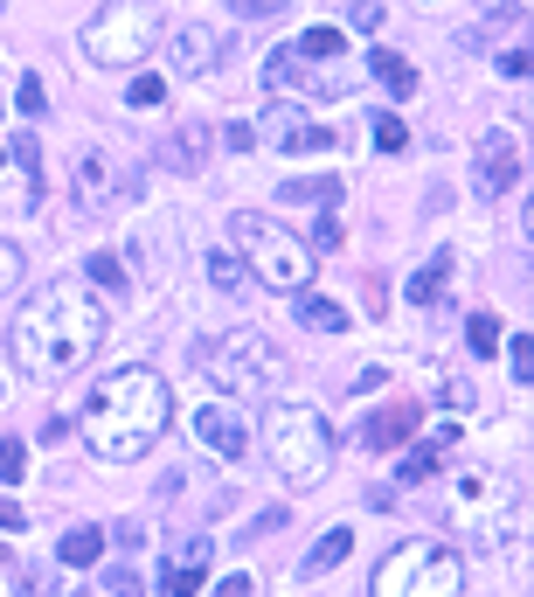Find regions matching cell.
<instances>
[{
    "mask_svg": "<svg viewBox=\"0 0 534 597\" xmlns=\"http://www.w3.org/2000/svg\"><path fill=\"white\" fill-rule=\"evenodd\" d=\"M105 341V298L90 285H43L22 306V320H14L8 348H14V368H22L28 382H63L76 368L98 354Z\"/></svg>",
    "mask_w": 534,
    "mask_h": 597,
    "instance_id": "cell-1",
    "label": "cell"
},
{
    "mask_svg": "<svg viewBox=\"0 0 534 597\" xmlns=\"http://www.w3.org/2000/svg\"><path fill=\"white\" fill-rule=\"evenodd\" d=\"M174 424V389L160 382V368H111V376L90 389V410H84V431H90V452L125 465L160 444V431Z\"/></svg>",
    "mask_w": 534,
    "mask_h": 597,
    "instance_id": "cell-2",
    "label": "cell"
},
{
    "mask_svg": "<svg viewBox=\"0 0 534 597\" xmlns=\"http://www.w3.org/2000/svg\"><path fill=\"white\" fill-rule=\"evenodd\" d=\"M229 230H236V251H243V265H251L257 285L292 292V298L313 285V251H305L284 222L257 216V209H236V216H229Z\"/></svg>",
    "mask_w": 534,
    "mask_h": 597,
    "instance_id": "cell-3",
    "label": "cell"
},
{
    "mask_svg": "<svg viewBox=\"0 0 534 597\" xmlns=\"http://www.w3.org/2000/svg\"><path fill=\"white\" fill-rule=\"evenodd\" d=\"M195 368L222 389V397H257V389H271L284 376V354L271 348V333L229 327V333H216V341L195 348Z\"/></svg>",
    "mask_w": 534,
    "mask_h": 597,
    "instance_id": "cell-4",
    "label": "cell"
},
{
    "mask_svg": "<svg viewBox=\"0 0 534 597\" xmlns=\"http://www.w3.org/2000/svg\"><path fill=\"white\" fill-rule=\"evenodd\" d=\"M264 444H271V465L292 487H313V479H327L333 465V431L327 417H319L313 403H278L271 417H264Z\"/></svg>",
    "mask_w": 534,
    "mask_h": 597,
    "instance_id": "cell-5",
    "label": "cell"
},
{
    "mask_svg": "<svg viewBox=\"0 0 534 597\" xmlns=\"http://www.w3.org/2000/svg\"><path fill=\"white\" fill-rule=\"evenodd\" d=\"M375 597H465V563L451 543H403L375 570Z\"/></svg>",
    "mask_w": 534,
    "mask_h": 597,
    "instance_id": "cell-6",
    "label": "cell"
},
{
    "mask_svg": "<svg viewBox=\"0 0 534 597\" xmlns=\"http://www.w3.org/2000/svg\"><path fill=\"white\" fill-rule=\"evenodd\" d=\"M153 42H160V22H153V8H139V0H111L98 22L84 28V56H90V63H105V70L146 63Z\"/></svg>",
    "mask_w": 534,
    "mask_h": 597,
    "instance_id": "cell-7",
    "label": "cell"
},
{
    "mask_svg": "<svg viewBox=\"0 0 534 597\" xmlns=\"http://www.w3.org/2000/svg\"><path fill=\"white\" fill-rule=\"evenodd\" d=\"M257 139H271V154H333V125L327 119H305L299 105H271L264 125H251Z\"/></svg>",
    "mask_w": 534,
    "mask_h": 597,
    "instance_id": "cell-8",
    "label": "cell"
},
{
    "mask_svg": "<svg viewBox=\"0 0 534 597\" xmlns=\"http://www.w3.org/2000/svg\"><path fill=\"white\" fill-rule=\"evenodd\" d=\"M284 84H299V90H348V77L340 70H313V56H299V49H271L264 56V90H284Z\"/></svg>",
    "mask_w": 534,
    "mask_h": 597,
    "instance_id": "cell-9",
    "label": "cell"
},
{
    "mask_svg": "<svg viewBox=\"0 0 534 597\" xmlns=\"http://www.w3.org/2000/svg\"><path fill=\"white\" fill-rule=\"evenodd\" d=\"M195 438H202L216 459H243V444H251V424H243L229 403H202V410H195Z\"/></svg>",
    "mask_w": 534,
    "mask_h": 597,
    "instance_id": "cell-10",
    "label": "cell"
},
{
    "mask_svg": "<svg viewBox=\"0 0 534 597\" xmlns=\"http://www.w3.org/2000/svg\"><path fill=\"white\" fill-rule=\"evenodd\" d=\"M167 49H174L181 77H208V70H216V56H222V42H216V28H202V22H181L174 35H167Z\"/></svg>",
    "mask_w": 534,
    "mask_h": 597,
    "instance_id": "cell-11",
    "label": "cell"
},
{
    "mask_svg": "<svg viewBox=\"0 0 534 597\" xmlns=\"http://www.w3.org/2000/svg\"><path fill=\"white\" fill-rule=\"evenodd\" d=\"M111 202H119V167H111L105 154H84L76 160V209L98 216V209H111Z\"/></svg>",
    "mask_w": 534,
    "mask_h": 597,
    "instance_id": "cell-12",
    "label": "cell"
},
{
    "mask_svg": "<svg viewBox=\"0 0 534 597\" xmlns=\"http://www.w3.org/2000/svg\"><path fill=\"white\" fill-rule=\"evenodd\" d=\"M451 444H458V431H451V424H437V431H430L424 444H410V459L396 465V487H424L437 465H445V452H451Z\"/></svg>",
    "mask_w": 534,
    "mask_h": 597,
    "instance_id": "cell-13",
    "label": "cell"
},
{
    "mask_svg": "<svg viewBox=\"0 0 534 597\" xmlns=\"http://www.w3.org/2000/svg\"><path fill=\"white\" fill-rule=\"evenodd\" d=\"M416 417H424L416 403H389V410H375V417H368V431H361V438H368V452H396V444L416 431Z\"/></svg>",
    "mask_w": 534,
    "mask_h": 597,
    "instance_id": "cell-14",
    "label": "cell"
},
{
    "mask_svg": "<svg viewBox=\"0 0 534 597\" xmlns=\"http://www.w3.org/2000/svg\"><path fill=\"white\" fill-rule=\"evenodd\" d=\"M202 154H208V125H195V119L174 125V133L160 139V167H174V174H195Z\"/></svg>",
    "mask_w": 534,
    "mask_h": 597,
    "instance_id": "cell-15",
    "label": "cell"
},
{
    "mask_svg": "<svg viewBox=\"0 0 534 597\" xmlns=\"http://www.w3.org/2000/svg\"><path fill=\"white\" fill-rule=\"evenodd\" d=\"M513 181H521V160H513V146L486 133V167H480V195L493 202V195H507Z\"/></svg>",
    "mask_w": 534,
    "mask_h": 597,
    "instance_id": "cell-16",
    "label": "cell"
},
{
    "mask_svg": "<svg viewBox=\"0 0 534 597\" xmlns=\"http://www.w3.org/2000/svg\"><path fill=\"white\" fill-rule=\"evenodd\" d=\"M202 576H208V549H202V543H187V549H181V563L160 576V597H195V590H202Z\"/></svg>",
    "mask_w": 534,
    "mask_h": 597,
    "instance_id": "cell-17",
    "label": "cell"
},
{
    "mask_svg": "<svg viewBox=\"0 0 534 597\" xmlns=\"http://www.w3.org/2000/svg\"><path fill=\"white\" fill-rule=\"evenodd\" d=\"M208 285L229 292V298H243V292H257V278H251V265H243L236 251H208Z\"/></svg>",
    "mask_w": 534,
    "mask_h": 597,
    "instance_id": "cell-18",
    "label": "cell"
},
{
    "mask_svg": "<svg viewBox=\"0 0 534 597\" xmlns=\"http://www.w3.org/2000/svg\"><path fill=\"white\" fill-rule=\"evenodd\" d=\"M98 556H105V528H70L56 543V563H70V570H90Z\"/></svg>",
    "mask_w": 534,
    "mask_h": 597,
    "instance_id": "cell-19",
    "label": "cell"
},
{
    "mask_svg": "<svg viewBox=\"0 0 534 597\" xmlns=\"http://www.w3.org/2000/svg\"><path fill=\"white\" fill-rule=\"evenodd\" d=\"M368 63H375V77H381V90H389V98H410V90H416V70H410V56H396V49H375Z\"/></svg>",
    "mask_w": 534,
    "mask_h": 597,
    "instance_id": "cell-20",
    "label": "cell"
},
{
    "mask_svg": "<svg viewBox=\"0 0 534 597\" xmlns=\"http://www.w3.org/2000/svg\"><path fill=\"white\" fill-rule=\"evenodd\" d=\"M299 320L313 327V333H348V306H333V298H313V292H299Z\"/></svg>",
    "mask_w": 534,
    "mask_h": 597,
    "instance_id": "cell-21",
    "label": "cell"
},
{
    "mask_svg": "<svg viewBox=\"0 0 534 597\" xmlns=\"http://www.w3.org/2000/svg\"><path fill=\"white\" fill-rule=\"evenodd\" d=\"M292 49H299V56H313V63H340V56H348V35L327 22V28H305Z\"/></svg>",
    "mask_w": 534,
    "mask_h": 597,
    "instance_id": "cell-22",
    "label": "cell"
},
{
    "mask_svg": "<svg viewBox=\"0 0 534 597\" xmlns=\"http://www.w3.org/2000/svg\"><path fill=\"white\" fill-rule=\"evenodd\" d=\"M445 278H451V257L437 251L430 265H424V271L410 278V298H416V306H437V298H445Z\"/></svg>",
    "mask_w": 534,
    "mask_h": 597,
    "instance_id": "cell-23",
    "label": "cell"
},
{
    "mask_svg": "<svg viewBox=\"0 0 534 597\" xmlns=\"http://www.w3.org/2000/svg\"><path fill=\"white\" fill-rule=\"evenodd\" d=\"M348 549H354V535H348V528H327V535L313 543V556H305V570H313V576H319V570H333Z\"/></svg>",
    "mask_w": 534,
    "mask_h": 597,
    "instance_id": "cell-24",
    "label": "cell"
},
{
    "mask_svg": "<svg viewBox=\"0 0 534 597\" xmlns=\"http://www.w3.org/2000/svg\"><path fill=\"white\" fill-rule=\"evenodd\" d=\"M284 195H292V202H327V209H333V202H340V181H333V174H299V181H284Z\"/></svg>",
    "mask_w": 534,
    "mask_h": 597,
    "instance_id": "cell-25",
    "label": "cell"
},
{
    "mask_svg": "<svg viewBox=\"0 0 534 597\" xmlns=\"http://www.w3.org/2000/svg\"><path fill=\"white\" fill-rule=\"evenodd\" d=\"M90 285H105V298H125V292H132V285H125V265H119L111 251L90 257Z\"/></svg>",
    "mask_w": 534,
    "mask_h": 597,
    "instance_id": "cell-26",
    "label": "cell"
},
{
    "mask_svg": "<svg viewBox=\"0 0 534 597\" xmlns=\"http://www.w3.org/2000/svg\"><path fill=\"white\" fill-rule=\"evenodd\" d=\"M105 597H146L139 570H132V563H105Z\"/></svg>",
    "mask_w": 534,
    "mask_h": 597,
    "instance_id": "cell-27",
    "label": "cell"
},
{
    "mask_svg": "<svg viewBox=\"0 0 534 597\" xmlns=\"http://www.w3.org/2000/svg\"><path fill=\"white\" fill-rule=\"evenodd\" d=\"M125 105H132V111L167 105V84H160V77H132V84H125Z\"/></svg>",
    "mask_w": 534,
    "mask_h": 597,
    "instance_id": "cell-28",
    "label": "cell"
},
{
    "mask_svg": "<svg viewBox=\"0 0 534 597\" xmlns=\"http://www.w3.org/2000/svg\"><path fill=\"white\" fill-rule=\"evenodd\" d=\"M465 341H472V354H493V348H500V320H493V313H472Z\"/></svg>",
    "mask_w": 534,
    "mask_h": 597,
    "instance_id": "cell-29",
    "label": "cell"
},
{
    "mask_svg": "<svg viewBox=\"0 0 534 597\" xmlns=\"http://www.w3.org/2000/svg\"><path fill=\"white\" fill-rule=\"evenodd\" d=\"M22 473H28V444H22V438H0V479L14 487Z\"/></svg>",
    "mask_w": 534,
    "mask_h": 597,
    "instance_id": "cell-30",
    "label": "cell"
},
{
    "mask_svg": "<svg viewBox=\"0 0 534 597\" xmlns=\"http://www.w3.org/2000/svg\"><path fill=\"white\" fill-rule=\"evenodd\" d=\"M375 146H381V154H403V146H410V125H403V119H375Z\"/></svg>",
    "mask_w": 534,
    "mask_h": 597,
    "instance_id": "cell-31",
    "label": "cell"
},
{
    "mask_svg": "<svg viewBox=\"0 0 534 597\" xmlns=\"http://www.w3.org/2000/svg\"><path fill=\"white\" fill-rule=\"evenodd\" d=\"M14 105H22L28 119H35V111L49 105V84H43V77H22V90H14Z\"/></svg>",
    "mask_w": 534,
    "mask_h": 597,
    "instance_id": "cell-32",
    "label": "cell"
},
{
    "mask_svg": "<svg viewBox=\"0 0 534 597\" xmlns=\"http://www.w3.org/2000/svg\"><path fill=\"white\" fill-rule=\"evenodd\" d=\"M229 8H236L243 22H264V14H284V8H292V0H229Z\"/></svg>",
    "mask_w": 534,
    "mask_h": 597,
    "instance_id": "cell-33",
    "label": "cell"
},
{
    "mask_svg": "<svg viewBox=\"0 0 534 597\" xmlns=\"http://www.w3.org/2000/svg\"><path fill=\"white\" fill-rule=\"evenodd\" d=\"M14 285H22V251L0 244V292H14Z\"/></svg>",
    "mask_w": 534,
    "mask_h": 597,
    "instance_id": "cell-34",
    "label": "cell"
},
{
    "mask_svg": "<svg viewBox=\"0 0 534 597\" xmlns=\"http://www.w3.org/2000/svg\"><path fill=\"white\" fill-rule=\"evenodd\" d=\"M305 251H340V222L319 216V222H313V244H305Z\"/></svg>",
    "mask_w": 534,
    "mask_h": 597,
    "instance_id": "cell-35",
    "label": "cell"
},
{
    "mask_svg": "<svg viewBox=\"0 0 534 597\" xmlns=\"http://www.w3.org/2000/svg\"><path fill=\"white\" fill-rule=\"evenodd\" d=\"M480 8L493 14V22H521V14H527V0H480Z\"/></svg>",
    "mask_w": 534,
    "mask_h": 597,
    "instance_id": "cell-36",
    "label": "cell"
},
{
    "mask_svg": "<svg viewBox=\"0 0 534 597\" xmlns=\"http://www.w3.org/2000/svg\"><path fill=\"white\" fill-rule=\"evenodd\" d=\"M0 528H28V508L14 494H0Z\"/></svg>",
    "mask_w": 534,
    "mask_h": 597,
    "instance_id": "cell-37",
    "label": "cell"
},
{
    "mask_svg": "<svg viewBox=\"0 0 534 597\" xmlns=\"http://www.w3.org/2000/svg\"><path fill=\"white\" fill-rule=\"evenodd\" d=\"M348 22H354L361 35H375V28H381V8H368V0H361V8H348Z\"/></svg>",
    "mask_w": 534,
    "mask_h": 597,
    "instance_id": "cell-38",
    "label": "cell"
},
{
    "mask_svg": "<svg viewBox=\"0 0 534 597\" xmlns=\"http://www.w3.org/2000/svg\"><path fill=\"white\" fill-rule=\"evenodd\" d=\"M445 403H451V410H472V382L451 376V382H445Z\"/></svg>",
    "mask_w": 534,
    "mask_h": 597,
    "instance_id": "cell-39",
    "label": "cell"
},
{
    "mask_svg": "<svg viewBox=\"0 0 534 597\" xmlns=\"http://www.w3.org/2000/svg\"><path fill=\"white\" fill-rule=\"evenodd\" d=\"M507 354H513V376H521V382H527V376H534V348H527V341H513Z\"/></svg>",
    "mask_w": 534,
    "mask_h": 597,
    "instance_id": "cell-40",
    "label": "cell"
},
{
    "mask_svg": "<svg viewBox=\"0 0 534 597\" xmlns=\"http://www.w3.org/2000/svg\"><path fill=\"white\" fill-rule=\"evenodd\" d=\"M500 77H527V49H507L500 56Z\"/></svg>",
    "mask_w": 534,
    "mask_h": 597,
    "instance_id": "cell-41",
    "label": "cell"
},
{
    "mask_svg": "<svg viewBox=\"0 0 534 597\" xmlns=\"http://www.w3.org/2000/svg\"><path fill=\"white\" fill-rule=\"evenodd\" d=\"M216 597H251V576H243V570H236V576H222Z\"/></svg>",
    "mask_w": 534,
    "mask_h": 597,
    "instance_id": "cell-42",
    "label": "cell"
},
{
    "mask_svg": "<svg viewBox=\"0 0 534 597\" xmlns=\"http://www.w3.org/2000/svg\"><path fill=\"white\" fill-rule=\"evenodd\" d=\"M278 528H284V508H271V514H257V521H251V535H278Z\"/></svg>",
    "mask_w": 534,
    "mask_h": 597,
    "instance_id": "cell-43",
    "label": "cell"
},
{
    "mask_svg": "<svg viewBox=\"0 0 534 597\" xmlns=\"http://www.w3.org/2000/svg\"><path fill=\"white\" fill-rule=\"evenodd\" d=\"M0 160H8V146H0Z\"/></svg>",
    "mask_w": 534,
    "mask_h": 597,
    "instance_id": "cell-44",
    "label": "cell"
},
{
    "mask_svg": "<svg viewBox=\"0 0 534 597\" xmlns=\"http://www.w3.org/2000/svg\"><path fill=\"white\" fill-rule=\"evenodd\" d=\"M0 403H8V389H0Z\"/></svg>",
    "mask_w": 534,
    "mask_h": 597,
    "instance_id": "cell-45",
    "label": "cell"
},
{
    "mask_svg": "<svg viewBox=\"0 0 534 597\" xmlns=\"http://www.w3.org/2000/svg\"><path fill=\"white\" fill-rule=\"evenodd\" d=\"M0 563H8V549H0Z\"/></svg>",
    "mask_w": 534,
    "mask_h": 597,
    "instance_id": "cell-46",
    "label": "cell"
},
{
    "mask_svg": "<svg viewBox=\"0 0 534 597\" xmlns=\"http://www.w3.org/2000/svg\"><path fill=\"white\" fill-rule=\"evenodd\" d=\"M0 8H8V0H0Z\"/></svg>",
    "mask_w": 534,
    "mask_h": 597,
    "instance_id": "cell-47",
    "label": "cell"
}]
</instances>
